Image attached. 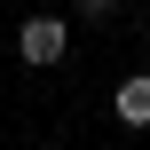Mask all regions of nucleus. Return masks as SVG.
<instances>
[{
	"instance_id": "1",
	"label": "nucleus",
	"mask_w": 150,
	"mask_h": 150,
	"mask_svg": "<svg viewBox=\"0 0 150 150\" xmlns=\"http://www.w3.org/2000/svg\"><path fill=\"white\" fill-rule=\"evenodd\" d=\"M16 55H24L32 71H55V63L71 55V24H63L55 8H40V16H24V24H16Z\"/></svg>"
},
{
	"instance_id": "2",
	"label": "nucleus",
	"mask_w": 150,
	"mask_h": 150,
	"mask_svg": "<svg viewBox=\"0 0 150 150\" xmlns=\"http://www.w3.org/2000/svg\"><path fill=\"white\" fill-rule=\"evenodd\" d=\"M111 111H119V127H150V71H127V79H119Z\"/></svg>"
},
{
	"instance_id": "3",
	"label": "nucleus",
	"mask_w": 150,
	"mask_h": 150,
	"mask_svg": "<svg viewBox=\"0 0 150 150\" xmlns=\"http://www.w3.org/2000/svg\"><path fill=\"white\" fill-rule=\"evenodd\" d=\"M119 16V0H79V24H111Z\"/></svg>"
},
{
	"instance_id": "4",
	"label": "nucleus",
	"mask_w": 150,
	"mask_h": 150,
	"mask_svg": "<svg viewBox=\"0 0 150 150\" xmlns=\"http://www.w3.org/2000/svg\"><path fill=\"white\" fill-rule=\"evenodd\" d=\"M142 32H150V24H142Z\"/></svg>"
}]
</instances>
